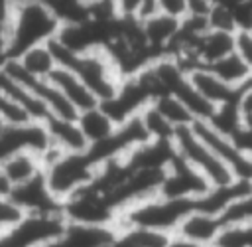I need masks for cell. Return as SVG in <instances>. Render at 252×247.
<instances>
[{"label": "cell", "mask_w": 252, "mask_h": 247, "mask_svg": "<svg viewBox=\"0 0 252 247\" xmlns=\"http://www.w3.org/2000/svg\"><path fill=\"white\" fill-rule=\"evenodd\" d=\"M59 28L61 22L41 0H24L14 4L0 30L6 59H16L35 45L49 43L57 36Z\"/></svg>", "instance_id": "6da1fadb"}, {"label": "cell", "mask_w": 252, "mask_h": 247, "mask_svg": "<svg viewBox=\"0 0 252 247\" xmlns=\"http://www.w3.org/2000/svg\"><path fill=\"white\" fill-rule=\"evenodd\" d=\"M43 160V180L51 196L63 204L77 192L87 188L96 172L98 164L89 156V152H63L53 144L41 154Z\"/></svg>", "instance_id": "7a4b0ae2"}, {"label": "cell", "mask_w": 252, "mask_h": 247, "mask_svg": "<svg viewBox=\"0 0 252 247\" xmlns=\"http://www.w3.org/2000/svg\"><path fill=\"white\" fill-rule=\"evenodd\" d=\"M49 47H51L57 67L71 69L87 85V89L96 97L98 105L108 101L110 97H114L122 79L104 49H94V51L77 55V53L65 49L55 40L49 41Z\"/></svg>", "instance_id": "3957f363"}, {"label": "cell", "mask_w": 252, "mask_h": 247, "mask_svg": "<svg viewBox=\"0 0 252 247\" xmlns=\"http://www.w3.org/2000/svg\"><path fill=\"white\" fill-rule=\"evenodd\" d=\"M193 209H197V200L156 196V198H150V200L130 207L128 211H124L122 217L118 219L116 227L144 229V231L173 235L177 225Z\"/></svg>", "instance_id": "277c9868"}, {"label": "cell", "mask_w": 252, "mask_h": 247, "mask_svg": "<svg viewBox=\"0 0 252 247\" xmlns=\"http://www.w3.org/2000/svg\"><path fill=\"white\" fill-rule=\"evenodd\" d=\"M173 148H175V154L183 162H187L193 170H197L211 184V188H222V186H230L236 182L232 170L217 154H213L205 142L197 138L191 126H183L175 130Z\"/></svg>", "instance_id": "5b68a950"}, {"label": "cell", "mask_w": 252, "mask_h": 247, "mask_svg": "<svg viewBox=\"0 0 252 247\" xmlns=\"http://www.w3.org/2000/svg\"><path fill=\"white\" fill-rule=\"evenodd\" d=\"M191 128L197 134V138L201 142H205L209 146V150L213 154H217L232 170L236 180L252 182V158H250V154L240 150L232 138L215 130L207 121H195L191 124Z\"/></svg>", "instance_id": "8992f818"}, {"label": "cell", "mask_w": 252, "mask_h": 247, "mask_svg": "<svg viewBox=\"0 0 252 247\" xmlns=\"http://www.w3.org/2000/svg\"><path fill=\"white\" fill-rule=\"evenodd\" d=\"M211 190V184L193 170L187 162H183L177 154L167 166L165 180L161 184L159 196L165 198H179V200H199Z\"/></svg>", "instance_id": "52a82bcc"}, {"label": "cell", "mask_w": 252, "mask_h": 247, "mask_svg": "<svg viewBox=\"0 0 252 247\" xmlns=\"http://www.w3.org/2000/svg\"><path fill=\"white\" fill-rule=\"evenodd\" d=\"M118 227L85 225L67 221L61 233H57L43 247H108L116 237Z\"/></svg>", "instance_id": "ba28073f"}, {"label": "cell", "mask_w": 252, "mask_h": 247, "mask_svg": "<svg viewBox=\"0 0 252 247\" xmlns=\"http://www.w3.org/2000/svg\"><path fill=\"white\" fill-rule=\"evenodd\" d=\"M6 196L22 213H47V211L61 209V204L47 190L43 174L22 184V186L10 188Z\"/></svg>", "instance_id": "9c48e42d"}, {"label": "cell", "mask_w": 252, "mask_h": 247, "mask_svg": "<svg viewBox=\"0 0 252 247\" xmlns=\"http://www.w3.org/2000/svg\"><path fill=\"white\" fill-rule=\"evenodd\" d=\"M220 231H222V221L217 213H207V211H201V209H193L177 225L173 235L179 237V239L197 243V245L213 247V243H215V239L219 237Z\"/></svg>", "instance_id": "30bf717a"}, {"label": "cell", "mask_w": 252, "mask_h": 247, "mask_svg": "<svg viewBox=\"0 0 252 247\" xmlns=\"http://www.w3.org/2000/svg\"><path fill=\"white\" fill-rule=\"evenodd\" d=\"M41 174H43V160L41 154L33 150H20L0 164V178L4 180L8 190L22 186Z\"/></svg>", "instance_id": "8fae6325"}, {"label": "cell", "mask_w": 252, "mask_h": 247, "mask_svg": "<svg viewBox=\"0 0 252 247\" xmlns=\"http://www.w3.org/2000/svg\"><path fill=\"white\" fill-rule=\"evenodd\" d=\"M187 79L191 83V87L203 97L207 99L211 105L215 107H220V105H226V103H232L238 99V91L228 87L226 83H222L209 67L205 65H199V67H193L187 71Z\"/></svg>", "instance_id": "7c38bea8"}, {"label": "cell", "mask_w": 252, "mask_h": 247, "mask_svg": "<svg viewBox=\"0 0 252 247\" xmlns=\"http://www.w3.org/2000/svg\"><path fill=\"white\" fill-rule=\"evenodd\" d=\"M0 93L6 95L14 105H18L32 123H45L51 113L47 111V107L33 95L30 93L22 83H18L14 77H10L2 67H0Z\"/></svg>", "instance_id": "4fadbf2b"}, {"label": "cell", "mask_w": 252, "mask_h": 247, "mask_svg": "<svg viewBox=\"0 0 252 247\" xmlns=\"http://www.w3.org/2000/svg\"><path fill=\"white\" fill-rule=\"evenodd\" d=\"M47 79L63 93V97L75 107L77 113L89 111V109H93V107H98L96 97L87 89V85H85L71 69L57 67Z\"/></svg>", "instance_id": "5bb4252c"}, {"label": "cell", "mask_w": 252, "mask_h": 247, "mask_svg": "<svg viewBox=\"0 0 252 247\" xmlns=\"http://www.w3.org/2000/svg\"><path fill=\"white\" fill-rule=\"evenodd\" d=\"M43 124L49 134V140L55 148H59L63 152H85L89 148V142H87L85 134L81 132L77 121L49 117Z\"/></svg>", "instance_id": "9a60e30c"}, {"label": "cell", "mask_w": 252, "mask_h": 247, "mask_svg": "<svg viewBox=\"0 0 252 247\" xmlns=\"http://www.w3.org/2000/svg\"><path fill=\"white\" fill-rule=\"evenodd\" d=\"M142 26V34L146 43L150 45L152 51H156L158 55H163L167 51V47L171 45V41L175 40V36L179 34L181 22L167 18L163 14H156L144 22H140Z\"/></svg>", "instance_id": "2e32d148"}, {"label": "cell", "mask_w": 252, "mask_h": 247, "mask_svg": "<svg viewBox=\"0 0 252 247\" xmlns=\"http://www.w3.org/2000/svg\"><path fill=\"white\" fill-rule=\"evenodd\" d=\"M232 51H234V34L207 30L197 43V61L199 65L209 67Z\"/></svg>", "instance_id": "e0dca14e"}, {"label": "cell", "mask_w": 252, "mask_h": 247, "mask_svg": "<svg viewBox=\"0 0 252 247\" xmlns=\"http://www.w3.org/2000/svg\"><path fill=\"white\" fill-rule=\"evenodd\" d=\"M77 124H79V128H81V132L85 134L89 146L106 140V138L116 130V124H114V123L110 121V117L100 109V105H98V107H93V109H89V111L79 113Z\"/></svg>", "instance_id": "ac0fdd59"}, {"label": "cell", "mask_w": 252, "mask_h": 247, "mask_svg": "<svg viewBox=\"0 0 252 247\" xmlns=\"http://www.w3.org/2000/svg\"><path fill=\"white\" fill-rule=\"evenodd\" d=\"M209 69H211L222 83H226L228 87H232V89H236V91H240L244 85H248V83L252 81V71H250V67H248L234 51L228 53L226 57L215 61L213 65H209Z\"/></svg>", "instance_id": "d6986e66"}, {"label": "cell", "mask_w": 252, "mask_h": 247, "mask_svg": "<svg viewBox=\"0 0 252 247\" xmlns=\"http://www.w3.org/2000/svg\"><path fill=\"white\" fill-rule=\"evenodd\" d=\"M16 61L30 75L39 77V79H47L57 69V63H55V57L51 53L49 43H41V45H35L32 49L24 51L20 57H16Z\"/></svg>", "instance_id": "ffe728a7"}, {"label": "cell", "mask_w": 252, "mask_h": 247, "mask_svg": "<svg viewBox=\"0 0 252 247\" xmlns=\"http://www.w3.org/2000/svg\"><path fill=\"white\" fill-rule=\"evenodd\" d=\"M152 107L177 130V128H183V126H191L195 123L193 115L185 109V105L173 97V95H159L152 101Z\"/></svg>", "instance_id": "44dd1931"}, {"label": "cell", "mask_w": 252, "mask_h": 247, "mask_svg": "<svg viewBox=\"0 0 252 247\" xmlns=\"http://www.w3.org/2000/svg\"><path fill=\"white\" fill-rule=\"evenodd\" d=\"M219 217L222 227H252V190L234 198Z\"/></svg>", "instance_id": "7402d4cb"}, {"label": "cell", "mask_w": 252, "mask_h": 247, "mask_svg": "<svg viewBox=\"0 0 252 247\" xmlns=\"http://www.w3.org/2000/svg\"><path fill=\"white\" fill-rule=\"evenodd\" d=\"M207 26L213 32H224V34H236V22L232 14V6L215 4L211 6L207 14Z\"/></svg>", "instance_id": "603a6c76"}, {"label": "cell", "mask_w": 252, "mask_h": 247, "mask_svg": "<svg viewBox=\"0 0 252 247\" xmlns=\"http://www.w3.org/2000/svg\"><path fill=\"white\" fill-rule=\"evenodd\" d=\"M156 6L159 14L177 22H183L189 16V0H156Z\"/></svg>", "instance_id": "cb8c5ba5"}, {"label": "cell", "mask_w": 252, "mask_h": 247, "mask_svg": "<svg viewBox=\"0 0 252 247\" xmlns=\"http://www.w3.org/2000/svg\"><path fill=\"white\" fill-rule=\"evenodd\" d=\"M236 32H252V0H238L232 4Z\"/></svg>", "instance_id": "d4e9b609"}, {"label": "cell", "mask_w": 252, "mask_h": 247, "mask_svg": "<svg viewBox=\"0 0 252 247\" xmlns=\"http://www.w3.org/2000/svg\"><path fill=\"white\" fill-rule=\"evenodd\" d=\"M20 217H22V211L10 202L8 196L0 194V235L4 231H8Z\"/></svg>", "instance_id": "484cf974"}, {"label": "cell", "mask_w": 252, "mask_h": 247, "mask_svg": "<svg viewBox=\"0 0 252 247\" xmlns=\"http://www.w3.org/2000/svg\"><path fill=\"white\" fill-rule=\"evenodd\" d=\"M234 53L252 71V32H236L234 34Z\"/></svg>", "instance_id": "4316f807"}, {"label": "cell", "mask_w": 252, "mask_h": 247, "mask_svg": "<svg viewBox=\"0 0 252 247\" xmlns=\"http://www.w3.org/2000/svg\"><path fill=\"white\" fill-rule=\"evenodd\" d=\"M236 103H238L240 113H252V81L238 91Z\"/></svg>", "instance_id": "83f0119b"}, {"label": "cell", "mask_w": 252, "mask_h": 247, "mask_svg": "<svg viewBox=\"0 0 252 247\" xmlns=\"http://www.w3.org/2000/svg\"><path fill=\"white\" fill-rule=\"evenodd\" d=\"M87 4H112V6H116L118 4V0H85Z\"/></svg>", "instance_id": "f1b7e54d"}, {"label": "cell", "mask_w": 252, "mask_h": 247, "mask_svg": "<svg viewBox=\"0 0 252 247\" xmlns=\"http://www.w3.org/2000/svg\"><path fill=\"white\" fill-rule=\"evenodd\" d=\"M2 124H6V123H4V121H2V119H0V126H2Z\"/></svg>", "instance_id": "f546056e"}, {"label": "cell", "mask_w": 252, "mask_h": 247, "mask_svg": "<svg viewBox=\"0 0 252 247\" xmlns=\"http://www.w3.org/2000/svg\"><path fill=\"white\" fill-rule=\"evenodd\" d=\"M248 247H252V243H250V245H248Z\"/></svg>", "instance_id": "4dcf8cb0"}]
</instances>
